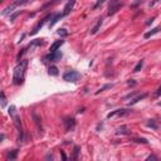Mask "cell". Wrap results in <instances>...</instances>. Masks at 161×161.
Here are the masks:
<instances>
[{"label":"cell","instance_id":"d6986e66","mask_svg":"<svg viewBox=\"0 0 161 161\" xmlns=\"http://www.w3.org/2000/svg\"><path fill=\"white\" fill-rule=\"evenodd\" d=\"M33 118L35 120V124H37V126L40 128V130H42V122H40V118H39V117L37 116V113H33Z\"/></svg>","mask_w":161,"mask_h":161},{"label":"cell","instance_id":"836d02e7","mask_svg":"<svg viewBox=\"0 0 161 161\" xmlns=\"http://www.w3.org/2000/svg\"><path fill=\"white\" fill-rule=\"evenodd\" d=\"M45 159H53V155H47Z\"/></svg>","mask_w":161,"mask_h":161},{"label":"cell","instance_id":"f1b7e54d","mask_svg":"<svg viewBox=\"0 0 161 161\" xmlns=\"http://www.w3.org/2000/svg\"><path fill=\"white\" fill-rule=\"evenodd\" d=\"M133 96H136V92H131L130 95H127V96H125V99H128V98H131V97H133Z\"/></svg>","mask_w":161,"mask_h":161},{"label":"cell","instance_id":"4316f807","mask_svg":"<svg viewBox=\"0 0 161 161\" xmlns=\"http://www.w3.org/2000/svg\"><path fill=\"white\" fill-rule=\"evenodd\" d=\"M58 34H59V35H64V37H66L68 33H67V32H66V29H59V32H58Z\"/></svg>","mask_w":161,"mask_h":161},{"label":"cell","instance_id":"4dcf8cb0","mask_svg":"<svg viewBox=\"0 0 161 161\" xmlns=\"http://www.w3.org/2000/svg\"><path fill=\"white\" fill-rule=\"evenodd\" d=\"M60 156H62V159H63V160H67V156H66V154H64L63 151H60Z\"/></svg>","mask_w":161,"mask_h":161},{"label":"cell","instance_id":"5bb4252c","mask_svg":"<svg viewBox=\"0 0 161 161\" xmlns=\"http://www.w3.org/2000/svg\"><path fill=\"white\" fill-rule=\"evenodd\" d=\"M16 156H18V150H13L8 154V160H15Z\"/></svg>","mask_w":161,"mask_h":161},{"label":"cell","instance_id":"52a82bcc","mask_svg":"<svg viewBox=\"0 0 161 161\" xmlns=\"http://www.w3.org/2000/svg\"><path fill=\"white\" fill-rule=\"evenodd\" d=\"M74 4H76V0H68V3L66 4V7H64V9H63V15L64 16L68 15V14L71 13L73 7H74Z\"/></svg>","mask_w":161,"mask_h":161},{"label":"cell","instance_id":"484cf974","mask_svg":"<svg viewBox=\"0 0 161 161\" xmlns=\"http://www.w3.org/2000/svg\"><path fill=\"white\" fill-rule=\"evenodd\" d=\"M78 154H80V147L76 146V147H74V159H77V157H78Z\"/></svg>","mask_w":161,"mask_h":161},{"label":"cell","instance_id":"ba28073f","mask_svg":"<svg viewBox=\"0 0 161 161\" xmlns=\"http://www.w3.org/2000/svg\"><path fill=\"white\" fill-rule=\"evenodd\" d=\"M130 112V111H127V110H124V108H120V110H116V111H113V112H110L107 115V118H111V117H115V116H125V115H127V113Z\"/></svg>","mask_w":161,"mask_h":161},{"label":"cell","instance_id":"f546056e","mask_svg":"<svg viewBox=\"0 0 161 161\" xmlns=\"http://www.w3.org/2000/svg\"><path fill=\"white\" fill-rule=\"evenodd\" d=\"M155 96H156V97H160V96H161V86L159 87V89L156 91V93H155Z\"/></svg>","mask_w":161,"mask_h":161},{"label":"cell","instance_id":"3957f363","mask_svg":"<svg viewBox=\"0 0 161 161\" xmlns=\"http://www.w3.org/2000/svg\"><path fill=\"white\" fill-rule=\"evenodd\" d=\"M121 7H122L121 0H112V1H111V5H110V9H108L107 15L111 16V15H113V14H116Z\"/></svg>","mask_w":161,"mask_h":161},{"label":"cell","instance_id":"e0dca14e","mask_svg":"<svg viewBox=\"0 0 161 161\" xmlns=\"http://www.w3.org/2000/svg\"><path fill=\"white\" fill-rule=\"evenodd\" d=\"M142 67H143V60H140V62L137 63V66L133 68V72H135V73L140 72V71H141V69H142Z\"/></svg>","mask_w":161,"mask_h":161},{"label":"cell","instance_id":"4fadbf2b","mask_svg":"<svg viewBox=\"0 0 161 161\" xmlns=\"http://www.w3.org/2000/svg\"><path fill=\"white\" fill-rule=\"evenodd\" d=\"M102 23H103V19L102 18H99L98 20H97V24L95 25L92 29H91V34H96L97 32L99 30V28H101V25H102Z\"/></svg>","mask_w":161,"mask_h":161},{"label":"cell","instance_id":"8fae6325","mask_svg":"<svg viewBox=\"0 0 161 161\" xmlns=\"http://www.w3.org/2000/svg\"><path fill=\"white\" fill-rule=\"evenodd\" d=\"M161 30V27H156V28H154V29H151L150 32H147V33H145V39H149V38H151L152 35H155V34H157Z\"/></svg>","mask_w":161,"mask_h":161},{"label":"cell","instance_id":"cb8c5ba5","mask_svg":"<svg viewBox=\"0 0 161 161\" xmlns=\"http://www.w3.org/2000/svg\"><path fill=\"white\" fill-rule=\"evenodd\" d=\"M20 13H22V10H18V11H16V13H14V14H13V15H11V16H10V22H13V20H14V19H15V18H16V16H18V15H19V14H20Z\"/></svg>","mask_w":161,"mask_h":161},{"label":"cell","instance_id":"8992f818","mask_svg":"<svg viewBox=\"0 0 161 161\" xmlns=\"http://www.w3.org/2000/svg\"><path fill=\"white\" fill-rule=\"evenodd\" d=\"M52 16H53V15H52V14H51V15H48V16H45V18H44V19H43V20H42V22H39V23H38V24L35 25V27H34V28H33V30H32V32H30V35H35V34L38 33V32H39V29H42V27H43V24H44V23H45V20H48L49 18H52Z\"/></svg>","mask_w":161,"mask_h":161},{"label":"cell","instance_id":"2e32d148","mask_svg":"<svg viewBox=\"0 0 161 161\" xmlns=\"http://www.w3.org/2000/svg\"><path fill=\"white\" fill-rule=\"evenodd\" d=\"M146 125H147V127H151V128H154V130H157V125H156V122H155L154 120H149Z\"/></svg>","mask_w":161,"mask_h":161},{"label":"cell","instance_id":"83f0119b","mask_svg":"<svg viewBox=\"0 0 161 161\" xmlns=\"http://www.w3.org/2000/svg\"><path fill=\"white\" fill-rule=\"evenodd\" d=\"M146 160H147V161L149 160H156L157 161V160H159V157L155 156V155H150V156H147V159H146Z\"/></svg>","mask_w":161,"mask_h":161},{"label":"cell","instance_id":"7c38bea8","mask_svg":"<svg viewBox=\"0 0 161 161\" xmlns=\"http://www.w3.org/2000/svg\"><path fill=\"white\" fill-rule=\"evenodd\" d=\"M63 16H64V15H63V13H59V14H57V15H54L53 18H52V22H51V24H49V28L54 27V25H55V23H57V22H59V20L62 19Z\"/></svg>","mask_w":161,"mask_h":161},{"label":"cell","instance_id":"9a60e30c","mask_svg":"<svg viewBox=\"0 0 161 161\" xmlns=\"http://www.w3.org/2000/svg\"><path fill=\"white\" fill-rule=\"evenodd\" d=\"M48 72H49V74H51V76H58V68H57V67H54V66L49 67Z\"/></svg>","mask_w":161,"mask_h":161},{"label":"cell","instance_id":"d6a6232c","mask_svg":"<svg viewBox=\"0 0 161 161\" xmlns=\"http://www.w3.org/2000/svg\"><path fill=\"white\" fill-rule=\"evenodd\" d=\"M154 20H155V18H151V19H149V22H147V23H146V25H150V24H151V23H152V22H154Z\"/></svg>","mask_w":161,"mask_h":161},{"label":"cell","instance_id":"7a4b0ae2","mask_svg":"<svg viewBox=\"0 0 161 161\" xmlns=\"http://www.w3.org/2000/svg\"><path fill=\"white\" fill-rule=\"evenodd\" d=\"M81 78V73L77 71H67L63 74V80L66 82H71V83H76Z\"/></svg>","mask_w":161,"mask_h":161},{"label":"cell","instance_id":"7402d4cb","mask_svg":"<svg viewBox=\"0 0 161 161\" xmlns=\"http://www.w3.org/2000/svg\"><path fill=\"white\" fill-rule=\"evenodd\" d=\"M104 1H106V0H98V1L96 3V5H95V7H93V9H95V10H96V9H98V8L101 7L102 4H104Z\"/></svg>","mask_w":161,"mask_h":161},{"label":"cell","instance_id":"603a6c76","mask_svg":"<svg viewBox=\"0 0 161 161\" xmlns=\"http://www.w3.org/2000/svg\"><path fill=\"white\" fill-rule=\"evenodd\" d=\"M14 113H15V106H10V108H9V115L11 117H14V116H15Z\"/></svg>","mask_w":161,"mask_h":161},{"label":"cell","instance_id":"d4e9b609","mask_svg":"<svg viewBox=\"0 0 161 161\" xmlns=\"http://www.w3.org/2000/svg\"><path fill=\"white\" fill-rule=\"evenodd\" d=\"M135 142H142V143H147L149 141L146 139H133Z\"/></svg>","mask_w":161,"mask_h":161},{"label":"cell","instance_id":"ffe728a7","mask_svg":"<svg viewBox=\"0 0 161 161\" xmlns=\"http://www.w3.org/2000/svg\"><path fill=\"white\" fill-rule=\"evenodd\" d=\"M5 106H7V97H5V93L1 92V107L4 108Z\"/></svg>","mask_w":161,"mask_h":161},{"label":"cell","instance_id":"44dd1931","mask_svg":"<svg viewBox=\"0 0 161 161\" xmlns=\"http://www.w3.org/2000/svg\"><path fill=\"white\" fill-rule=\"evenodd\" d=\"M112 87H113V84H106V86H103V87H101V88H99V89L97 91V95H98V93H99V92H103V91H104V89H108V88H112Z\"/></svg>","mask_w":161,"mask_h":161},{"label":"cell","instance_id":"9c48e42d","mask_svg":"<svg viewBox=\"0 0 161 161\" xmlns=\"http://www.w3.org/2000/svg\"><path fill=\"white\" fill-rule=\"evenodd\" d=\"M63 43H64V40H62V39H60V40H57V42H54L53 44L51 45V48H49V53H53V52H57L58 49L60 48V45H62Z\"/></svg>","mask_w":161,"mask_h":161},{"label":"cell","instance_id":"30bf717a","mask_svg":"<svg viewBox=\"0 0 161 161\" xmlns=\"http://www.w3.org/2000/svg\"><path fill=\"white\" fill-rule=\"evenodd\" d=\"M146 97H147V93H142V95H139L137 97H135L133 99H131V101L128 102V106H133V104H136L137 102H140L141 99L146 98Z\"/></svg>","mask_w":161,"mask_h":161},{"label":"cell","instance_id":"6da1fadb","mask_svg":"<svg viewBox=\"0 0 161 161\" xmlns=\"http://www.w3.org/2000/svg\"><path fill=\"white\" fill-rule=\"evenodd\" d=\"M27 66H28V60L23 59L22 62H19L16 64V67L14 68V73H13V83L19 86L23 83L24 81V76H25V71H27Z\"/></svg>","mask_w":161,"mask_h":161},{"label":"cell","instance_id":"1f68e13d","mask_svg":"<svg viewBox=\"0 0 161 161\" xmlns=\"http://www.w3.org/2000/svg\"><path fill=\"white\" fill-rule=\"evenodd\" d=\"M128 84H130V86H135V84H136V82H135L133 80H131V81H128Z\"/></svg>","mask_w":161,"mask_h":161},{"label":"cell","instance_id":"ac0fdd59","mask_svg":"<svg viewBox=\"0 0 161 161\" xmlns=\"http://www.w3.org/2000/svg\"><path fill=\"white\" fill-rule=\"evenodd\" d=\"M117 133L121 135H126L127 133V126H121L120 128H117Z\"/></svg>","mask_w":161,"mask_h":161},{"label":"cell","instance_id":"5b68a950","mask_svg":"<svg viewBox=\"0 0 161 161\" xmlns=\"http://www.w3.org/2000/svg\"><path fill=\"white\" fill-rule=\"evenodd\" d=\"M64 127H66V131H73L76 127V121L74 118H66L64 120Z\"/></svg>","mask_w":161,"mask_h":161},{"label":"cell","instance_id":"277c9868","mask_svg":"<svg viewBox=\"0 0 161 161\" xmlns=\"http://www.w3.org/2000/svg\"><path fill=\"white\" fill-rule=\"evenodd\" d=\"M60 58H62V52H53V53H49L48 55L45 57L47 60H49V62H58V60H60Z\"/></svg>","mask_w":161,"mask_h":161}]
</instances>
